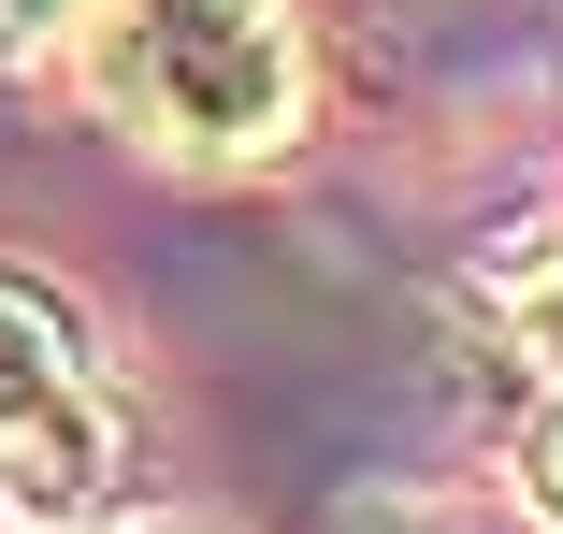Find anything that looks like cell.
Listing matches in <instances>:
<instances>
[{
	"instance_id": "5b68a950",
	"label": "cell",
	"mask_w": 563,
	"mask_h": 534,
	"mask_svg": "<svg viewBox=\"0 0 563 534\" xmlns=\"http://www.w3.org/2000/svg\"><path fill=\"white\" fill-rule=\"evenodd\" d=\"M44 15H58V0H0V58H15V44H30Z\"/></svg>"
},
{
	"instance_id": "3957f363",
	"label": "cell",
	"mask_w": 563,
	"mask_h": 534,
	"mask_svg": "<svg viewBox=\"0 0 563 534\" xmlns=\"http://www.w3.org/2000/svg\"><path fill=\"white\" fill-rule=\"evenodd\" d=\"M492 303H506L520 361H549V376H563V218H549V232H520V246L492 260Z\"/></svg>"
},
{
	"instance_id": "7a4b0ae2",
	"label": "cell",
	"mask_w": 563,
	"mask_h": 534,
	"mask_svg": "<svg viewBox=\"0 0 563 534\" xmlns=\"http://www.w3.org/2000/svg\"><path fill=\"white\" fill-rule=\"evenodd\" d=\"M117 404H101L87 376V333L30 289V275H0V520L15 534H73L117 505Z\"/></svg>"
},
{
	"instance_id": "6da1fadb",
	"label": "cell",
	"mask_w": 563,
	"mask_h": 534,
	"mask_svg": "<svg viewBox=\"0 0 563 534\" xmlns=\"http://www.w3.org/2000/svg\"><path fill=\"white\" fill-rule=\"evenodd\" d=\"M101 101L174 159H275L303 131V30L275 0H117Z\"/></svg>"
},
{
	"instance_id": "277c9868",
	"label": "cell",
	"mask_w": 563,
	"mask_h": 534,
	"mask_svg": "<svg viewBox=\"0 0 563 534\" xmlns=\"http://www.w3.org/2000/svg\"><path fill=\"white\" fill-rule=\"evenodd\" d=\"M520 505H534V520L563 534V390L534 404V434H520Z\"/></svg>"
}]
</instances>
